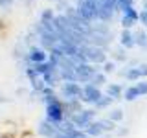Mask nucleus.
<instances>
[{
  "instance_id": "nucleus-1",
  "label": "nucleus",
  "mask_w": 147,
  "mask_h": 138,
  "mask_svg": "<svg viewBox=\"0 0 147 138\" xmlns=\"http://www.w3.org/2000/svg\"><path fill=\"white\" fill-rule=\"evenodd\" d=\"M83 55L86 57V61L92 63V64H103L107 61V53H105V48H101V46H94L90 43L79 46Z\"/></svg>"
},
{
  "instance_id": "nucleus-2",
  "label": "nucleus",
  "mask_w": 147,
  "mask_h": 138,
  "mask_svg": "<svg viewBox=\"0 0 147 138\" xmlns=\"http://www.w3.org/2000/svg\"><path fill=\"white\" fill-rule=\"evenodd\" d=\"M98 64H90V63H79L76 64V76H77V83H88L92 79L96 72H98Z\"/></svg>"
},
{
  "instance_id": "nucleus-3",
  "label": "nucleus",
  "mask_w": 147,
  "mask_h": 138,
  "mask_svg": "<svg viewBox=\"0 0 147 138\" xmlns=\"http://www.w3.org/2000/svg\"><path fill=\"white\" fill-rule=\"evenodd\" d=\"M61 94L66 99H83V89L79 87L77 81H64L61 87Z\"/></svg>"
},
{
  "instance_id": "nucleus-4",
  "label": "nucleus",
  "mask_w": 147,
  "mask_h": 138,
  "mask_svg": "<svg viewBox=\"0 0 147 138\" xmlns=\"http://www.w3.org/2000/svg\"><path fill=\"white\" fill-rule=\"evenodd\" d=\"M94 116H96V110H92V109H83V110H79V112L72 114L70 120L76 123L77 129H85V127L92 122V120H94Z\"/></svg>"
},
{
  "instance_id": "nucleus-5",
  "label": "nucleus",
  "mask_w": 147,
  "mask_h": 138,
  "mask_svg": "<svg viewBox=\"0 0 147 138\" xmlns=\"http://www.w3.org/2000/svg\"><path fill=\"white\" fill-rule=\"evenodd\" d=\"M26 64H35V63H42V61H48V53H46L44 48H37V46H30L26 53Z\"/></svg>"
},
{
  "instance_id": "nucleus-6",
  "label": "nucleus",
  "mask_w": 147,
  "mask_h": 138,
  "mask_svg": "<svg viewBox=\"0 0 147 138\" xmlns=\"http://www.w3.org/2000/svg\"><path fill=\"white\" fill-rule=\"evenodd\" d=\"M138 18H140V11H136L134 6H129L127 9L121 11V26L127 28V30H131L138 22Z\"/></svg>"
},
{
  "instance_id": "nucleus-7",
  "label": "nucleus",
  "mask_w": 147,
  "mask_h": 138,
  "mask_svg": "<svg viewBox=\"0 0 147 138\" xmlns=\"http://www.w3.org/2000/svg\"><path fill=\"white\" fill-rule=\"evenodd\" d=\"M101 96H103V92L99 90V87L88 83V85L83 87V99L81 101H85V103H96Z\"/></svg>"
},
{
  "instance_id": "nucleus-8",
  "label": "nucleus",
  "mask_w": 147,
  "mask_h": 138,
  "mask_svg": "<svg viewBox=\"0 0 147 138\" xmlns=\"http://www.w3.org/2000/svg\"><path fill=\"white\" fill-rule=\"evenodd\" d=\"M39 41H40V46L50 52V50L59 43V35L53 33V31H42V33L39 35Z\"/></svg>"
},
{
  "instance_id": "nucleus-9",
  "label": "nucleus",
  "mask_w": 147,
  "mask_h": 138,
  "mask_svg": "<svg viewBox=\"0 0 147 138\" xmlns=\"http://www.w3.org/2000/svg\"><path fill=\"white\" fill-rule=\"evenodd\" d=\"M57 125H53L52 122H48V120H44V122L39 123V135H42L44 138H53L57 135Z\"/></svg>"
},
{
  "instance_id": "nucleus-10",
  "label": "nucleus",
  "mask_w": 147,
  "mask_h": 138,
  "mask_svg": "<svg viewBox=\"0 0 147 138\" xmlns=\"http://www.w3.org/2000/svg\"><path fill=\"white\" fill-rule=\"evenodd\" d=\"M119 44H121V48H125V50L134 48V46H136V43H134V33H132L131 30H127V28H123L121 35H119Z\"/></svg>"
},
{
  "instance_id": "nucleus-11",
  "label": "nucleus",
  "mask_w": 147,
  "mask_h": 138,
  "mask_svg": "<svg viewBox=\"0 0 147 138\" xmlns=\"http://www.w3.org/2000/svg\"><path fill=\"white\" fill-rule=\"evenodd\" d=\"M83 131L86 133L88 136H92V138H96V136H101V133H103V129H101V125H99V122H90L88 125H86Z\"/></svg>"
},
{
  "instance_id": "nucleus-12",
  "label": "nucleus",
  "mask_w": 147,
  "mask_h": 138,
  "mask_svg": "<svg viewBox=\"0 0 147 138\" xmlns=\"http://www.w3.org/2000/svg\"><path fill=\"white\" fill-rule=\"evenodd\" d=\"M33 66V70L39 74V76H44L48 70H52V68L55 66V64L52 63V61H42V63H35V64H31Z\"/></svg>"
},
{
  "instance_id": "nucleus-13",
  "label": "nucleus",
  "mask_w": 147,
  "mask_h": 138,
  "mask_svg": "<svg viewBox=\"0 0 147 138\" xmlns=\"http://www.w3.org/2000/svg\"><path fill=\"white\" fill-rule=\"evenodd\" d=\"M61 81H77L76 68H61Z\"/></svg>"
},
{
  "instance_id": "nucleus-14",
  "label": "nucleus",
  "mask_w": 147,
  "mask_h": 138,
  "mask_svg": "<svg viewBox=\"0 0 147 138\" xmlns=\"http://www.w3.org/2000/svg\"><path fill=\"white\" fill-rule=\"evenodd\" d=\"M107 94H109L112 99H119V98H121V85H118V83L109 85V87H107Z\"/></svg>"
},
{
  "instance_id": "nucleus-15",
  "label": "nucleus",
  "mask_w": 147,
  "mask_h": 138,
  "mask_svg": "<svg viewBox=\"0 0 147 138\" xmlns=\"http://www.w3.org/2000/svg\"><path fill=\"white\" fill-rule=\"evenodd\" d=\"M134 43H136V46H140V48H147V33L144 30H136Z\"/></svg>"
},
{
  "instance_id": "nucleus-16",
  "label": "nucleus",
  "mask_w": 147,
  "mask_h": 138,
  "mask_svg": "<svg viewBox=\"0 0 147 138\" xmlns=\"http://www.w3.org/2000/svg\"><path fill=\"white\" fill-rule=\"evenodd\" d=\"M123 77L125 79H129V81H136V79H140V72H138V66L136 68H125L123 70Z\"/></svg>"
},
{
  "instance_id": "nucleus-17",
  "label": "nucleus",
  "mask_w": 147,
  "mask_h": 138,
  "mask_svg": "<svg viewBox=\"0 0 147 138\" xmlns=\"http://www.w3.org/2000/svg\"><path fill=\"white\" fill-rule=\"evenodd\" d=\"M88 83H92V85H96V87H99V85H105L107 83V77H105V74L103 72H96L94 76H92V79L88 81Z\"/></svg>"
},
{
  "instance_id": "nucleus-18",
  "label": "nucleus",
  "mask_w": 147,
  "mask_h": 138,
  "mask_svg": "<svg viewBox=\"0 0 147 138\" xmlns=\"http://www.w3.org/2000/svg\"><path fill=\"white\" fill-rule=\"evenodd\" d=\"M112 101H114V99H112V98H110V96L107 94V96H101V98H99L98 101H96L94 105H96V109H107L109 105L112 103Z\"/></svg>"
},
{
  "instance_id": "nucleus-19",
  "label": "nucleus",
  "mask_w": 147,
  "mask_h": 138,
  "mask_svg": "<svg viewBox=\"0 0 147 138\" xmlns=\"http://www.w3.org/2000/svg\"><path fill=\"white\" fill-rule=\"evenodd\" d=\"M53 18H55V13H53V9H50V7H46L42 13H40V20L42 22H53Z\"/></svg>"
},
{
  "instance_id": "nucleus-20",
  "label": "nucleus",
  "mask_w": 147,
  "mask_h": 138,
  "mask_svg": "<svg viewBox=\"0 0 147 138\" xmlns=\"http://www.w3.org/2000/svg\"><path fill=\"white\" fill-rule=\"evenodd\" d=\"M99 125H101V129H103V131H107V133H112L114 129H116V125H114V122L112 120H99Z\"/></svg>"
},
{
  "instance_id": "nucleus-21",
  "label": "nucleus",
  "mask_w": 147,
  "mask_h": 138,
  "mask_svg": "<svg viewBox=\"0 0 147 138\" xmlns=\"http://www.w3.org/2000/svg\"><path fill=\"white\" fill-rule=\"evenodd\" d=\"M138 96H140V94H138L136 87H131V89H127V90H125V99H127V101H132V99H136Z\"/></svg>"
},
{
  "instance_id": "nucleus-22",
  "label": "nucleus",
  "mask_w": 147,
  "mask_h": 138,
  "mask_svg": "<svg viewBox=\"0 0 147 138\" xmlns=\"http://www.w3.org/2000/svg\"><path fill=\"white\" fill-rule=\"evenodd\" d=\"M109 118L112 120V122H119V120H123V110H121V109H116V110H112V112L109 114Z\"/></svg>"
},
{
  "instance_id": "nucleus-23",
  "label": "nucleus",
  "mask_w": 147,
  "mask_h": 138,
  "mask_svg": "<svg viewBox=\"0 0 147 138\" xmlns=\"http://www.w3.org/2000/svg\"><path fill=\"white\" fill-rule=\"evenodd\" d=\"M136 90H138V94L140 96H147V81H140V83H136Z\"/></svg>"
},
{
  "instance_id": "nucleus-24",
  "label": "nucleus",
  "mask_w": 147,
  "mask_h": 138,
  "mask_svg": "<svg viewBox=\"0 0 147 138\" xmlns=\"http://www.w3.org/2000/svg\"><path fill=\"white\" fill-rule=\"evenodd\" d=\"M129 6H134V0H118V7H119V13L123 9H127Z\"/></svg>"
},
{
  "instance_id": "nucleus-25",
  "label": "nucleus",
  "mask_w": 147,
  "mask_h": 138,
  "mask_svg": "<svg viewBox=\"0 0 147 138\" xmlns=\"http://www.w3.org/2000/svg\"><path fill=\"white\" fill-rule=\"evenodd\" d=\"M114 68H116V64H114L112 61H105V63H103V72H105V74L114 72Z\"/></svg>"
},
{
  "instance_id": "nucleus-26",
  "label": "nucleus",
  "mask_w": 147,
  "mask_h": 138,
  "mask_svg": "<svg viewBox=\"0 0 147 138\" xmlns=\"http://www.w3.org/2000/svg\"><path fill=\"white\" fill-rule=\"evenodd\" d=\"M114 57L118 59V61H125L127 59V55H125V50H121V48H118L116 52H114Z\"/></svg>"
},
{
  "instance_id": "nucleus-27",
  "label": "nucleus",
  "mask_w": 147,
  "mask_h": 138,
  "mask_svg": "<svg viewBox=\"0 0 147 138\" xmlns=\"http://www.w3.org/2000/svg\"><path fill=\"white\" fill-rule=\"evenodd\" d=\"M138 20H140L144 26H147V9H142L140 11V18H138Z\"/></svg>"
},
{
  "instance_id": "nucleus-28",
  "label": "nucleus",
  "mask_w": 147,
  "mask_h": 138,
  "mask_svg": "<svg viewBox=\"0 0 147 138\" xmlns=\"http://www.w3.org/2000/svg\"><path fill=\"white\" fill-rule=\"evenodd\" d=\"M13 6V0H0V7H4V9H9Z\"/></svg>"
},
{
  "instance_id": "nucleus-29",
  "label": "nucleus",
  "mask_w": 147,
  "mask_h": 138,
  "mask_svg": "<svg viewBox=\"0 0 147 138\" xmlns=\"http://www.w3.org/2000/svg\"><path fill=\"white\" fill-rule=\"evenodd\" d=\"M138 72H140L142 77H147V64H140V66H138Z\"/></svg>"
},
{
  "instance_id": "nucleus-30",
  "label": "nucleus",
  "mask_w": 147,
  "mask_h": 138,
  "mask_svg": "<svg viewBox=\"0 0 147 138\" xmlns=\"http://www.w3.org/2000/svg\"><path fill=\"white\" fill-rule=\"evenodd\" d=\"M118 135H119V136H127V135H129V129H119Z\"/></svg>"
},
{
  "instance_id": "nucleus-31",
  "label": "nucleus",
  "mask_w": 147,
  "mask_h": 138,
  "mask_svg": "<svg viewBox=\"0 0 147 138\" xmlns=\"http://www.w3.org/2000/svg\"><path fill=\"white\" fill-rule=\"evenodd\" d=\"M2 101H7V99H6V98H4V96H2V94H0V103H2Z\"/></svg>"
},
{
  "instance_id": "nucleus-32",
  "label": "nucleus",
  "mask_w": 147,
  "mask_h": 138,
  "mask_svg": "<svg viewBox=\"0 0 147 138\" xmlns=\"http://www.w3.org/2000/svg\"><path fill=\"white\" fill-rule=\"evenodd\" d=\"M88 2H96V4H99V0H88Z\"/></svg>"
}]
</instances>
